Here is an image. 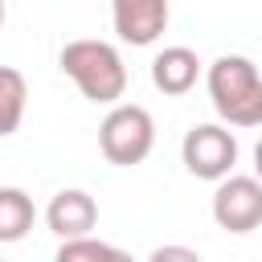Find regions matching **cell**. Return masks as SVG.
<instances>
[{"mask_svg":"<svg viewBox=\"0 0 262 262\" xmlns=\"http://www.w3.org/2000/svg\"><path fill=\"white\" fill-rule=\"evenodd\" d=\"M254 172H258V180H262V139H258V147H254Z\"/></svg>","mask_w":262,"mask_h":262,"instance_id":"obj_13","label":"cell"},{"mask_svg":"<svg viewBox=\"0 0 262 262\" xmlns=\"http://www.w3.org/2000/svg\"><path fill=\"white\" fill-rule=\"evenodd\" d=\"M180 156L196 180H229V168L237 164V139L217 123H196L184 135Z\"/></svg>","mask_w":262,"mask_h":262,"instance_id":"obj_4","label":"cell"},{"mask_svg":"<svg viewBox=\"0 0 262 262\" xmlns=\"http://www.w3.org/2000/svg\"><path fill=\"white\" fill-rule=\"evenodd\" d=\"M147 262H201V254L188 246H160V250H151Z\"/></svg>","mask_w":262,"mask_h":262,"instance_id":"obj_12","label":"cell"},{"mask_svg":"<svg viewBox=\"0 0 262 262\" xmlns=\"http://www.w3.org/2000/svg\"><path fill=\"white\" fill-rule=\"evenodd\" d=\"M111 262H135L131 254H123V250H111Z\"/></svg>","mask_w":262,"mask_h":262,"instance_id":"obj_14","label":"cell"},{"mask_svg":"<svg viewBox=\"0 0 262 262\" xmlns=\"http://www.w3.org/2000/svg\"><path fill=\"white\" fill-rule=\"evenodd\" d=\"M209 98L229 127H262V74L250 57H217L209 66Z\"/></svg>","mask_w":262,"mask_h":262,"instance_id":"obj_1","label":"cell"},{"mask_svg":"<svg viewBox=\"0 0 262 262\" xmlns=\"http://www.w3.org/2000/svg\"><path fill=\"white\" fill-rule=\"evenodd\" d=\"M115 33L127 45H151L164 25H168V4L164 0H115Z\"/></svg>","mask_w":262,"mask_h":262,"instance_id":"obj_7","label":"cell"},{"mask_svg":"<svg viewBox=\"0 0 262 262\" xmlns=\"http://www.w3.org/2000/svg\"><path fill=\"white\" fill-rule=\"evenodd\" d=\"M45 221H49V229H53L61 242H78V237H90V229H94V221H98V205H94V196L82 192V188H61V192L49 201Z\"/></svg>","mask_w":262,"mask_h":262,"instance_id":"obj_6","label":"cell"},{"mask_svg":"<svg viewBox=\"0 0 262 262\" xmlns=\"http://www.w3.org/2000/svg\"><path fill=\"white\" fill-rule=\"evenodd\" d=\"M0 25H4V4H0Z\"/></svg>","mask_w":262,"mask_h":262,"instance_id":"obj_15","label":"cell"},{"mask_svg":"<svg viewBox=\"0 0 262 262\" xmlns=\"http://www.w3.org/2000/svg\"><path fill=\"white\" fill-rule=\"evenodd\" d=\"M213 221L225 233H250L262 225V180L258 176H229L213 192Z\"/></svg>","mask_w":262,"mask_h":262,"instance_id":"obj_5","label":"cell"},{"mask_svg":"<svg viewBox=\"0 0 262 262\" xmlns=\"http://www.w3.org/2000/svg\"><path fill=\"white\" fill-rule=\"evenodd\" d=\"M33 196L25 188H0V242H20L33 229Z\"/></svg>","mask_w":262,"mask_h":262,"instance_id":"obj_9","label":"cell"},{"mask_svg":"<svg viewBox=\"0 0 262 262\" xmlns=\"http://www.w3.org/2000/svg\"><path fill=\"white\" fill-rule=\"evenodd\" d=\"M196 74H201V61L188 45H168L151 61V82L160 94H188L196 86Z\"/></svg>","mask_w":262,"mask_h":262,"instance_id":"obj_8","label":"cell"},{"mask_svg":"<svg viewBox=\"0 0 262 262\" xmlns=\"http://www.w3.org/2000/svg\"><path fill=\"white\" fill-rule=\"evenodd\" d=\"M111 250L106 242H94V237H78V242H61V250L53 254V262H111Z\"/></svg>","mask_w":262,"mask_h":262,"instance_id":"obj_11","label":"cell"},{"mask_svg":"<svg viewBox=\"0 0 262 262\" xmlns=\"http://www.w3.org/2000/svg\"><path fill=\"white\" fill-rule=\"evenodd\" d=\"M151 143H156V123H151V115H147L143 106L119 102V106L106 111V119H102V127H98V147H102V156H106L111 164L131 168V164L147 160Z\"/></svg>","mask_w":262,"mask_h":262,"instance_id":"obj_3","label":"cell"},{"mask_svg":"<svg viewBox=\"0 0 262 262\" xmlns=\"http://www.w3.org/2000/svg\"><path fill=\"white\" fill-rule=\"evenodd\" d=\"M25 102H29V82H25V74L12 70V66H0V139L20 127Z\"/></svg>","mask_w":262,"mask_h":262,"instance_id":"obj_10","label":"cell"},{"mask_svg":"<svg viewBox=\"0 0 262 262\" xmlns=\"http://www.w3.org/2000/svg\"><path fill=\"white\" fill-rule=\"evenodd\" d=\"M57 61L90 102H115L119 106V98L127 90V66H123L115 45H106V41H70Z\"/></svg>","mask_w":262,"mask_h":262,"instance_id":"obj_2","label":"cell"}]
</instances>
